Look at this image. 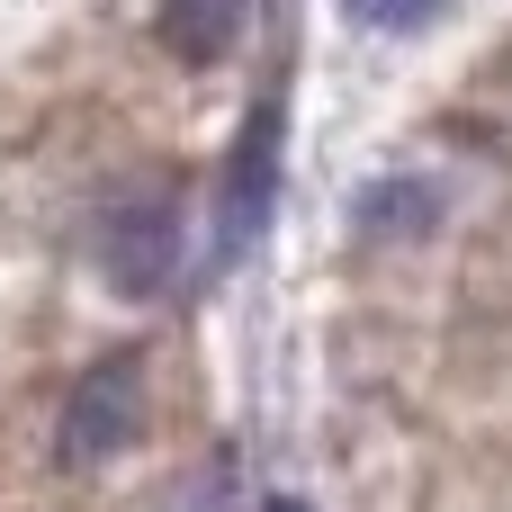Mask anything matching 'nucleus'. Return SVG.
Returning a JSON list of instances; mask_svg holds the SVG:
<instances>
[{"instance_id": "nucleus-1", "label": "nucleus", "mask_w": 512, "mask_h": 512, "mask_svg": "<svg viewBox=\"0 0 512 512\" xmlns=\"http://www.w3.org/2000/svg\"><path fill=\"white\" fill-rule=\"evenodd\" d=\"M99 270L117 297H153L171 270H180V198L171 189H144V198H117L99 216Z\"/></svg>"}, {"instance_id": "nucleus-2", "label": "nucleus", "mask_w": 512, "mask_h": 512, "mask_svg": "<svg viewBox=\"0 0 512 512\" xmlns=\"http://www.w3.org/2000/svg\"><path fill=\"white\" fill-rule=\"evenodd\" d=\"M135 414H144V360L135 351H108L99 369H81V387L63 396V459H108L135 441Z\"/></svg>"}, {"instance_id": "nucleus-3", "label": "nucleus", "mask_w": 512, "mask_h": 512, "mask_svg": "<svg viewBox=\"0 0 512 512\" xmlns=\"http://www.w3.org/2000/svg\"><path fill=\"white\" fill-rule=\"evenodd\" d=\"M270 189H279V90L252 108L243 144H234V180H225V261L252 252L261 216H270Z\"/></svg>"}, {"instance_id": "nucleus-4", "label": "nucleus", "mask_w": 512, "mask_h": 512, "mask_svg": "<svg viewBox=\"0 0 512 512\" xmlns=\"http://www.w3.org/2000/svg\"><path fill=\"white\" fill-rule=\"evenodd\" d=\"M243 18H252V0H153V27L180 63H216L243 36Z\"/></svg>"}, {"instance_id": "nucleus-5", "label": "nucleus", "mask_w": 512, "mask_h": 512, "mask_svg": "<svg viewBox=\"0 0 512 512\" xmlns=\"http://www.w3.org/2000/svg\"><path fill=\"white\" fill-rule=\"evenodd\" d=\"M342 9H351L360 27H387V36H405V27H423L441 0H342Z\"/></svg>"}, {"instance_id": "nucleus-6", "label": "nucleus", "mask_w": 512, "mask_h": 512, "mask_svg": "<svg viewBox=\"0 0 512 512\" xmlns=\"http://www.w3.org/2000/svg\"><path fill=\"white\" fill-rule=\"evenodd\" d=\"M270 512H306V504H270Z\"/></svg>"}]
</instances>
